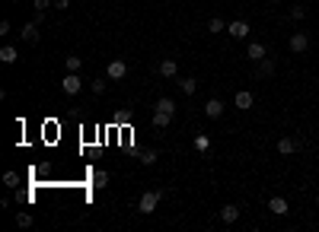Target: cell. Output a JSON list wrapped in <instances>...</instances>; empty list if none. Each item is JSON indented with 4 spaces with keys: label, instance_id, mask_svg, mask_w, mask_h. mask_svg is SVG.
<instances>
[{
    "label": "cell",
    "instance_id": "cell-17",
    "mask_svg": "<svg viewBox=\"0 0 319 232\" xmlns=\"http://www.w3.org/2000/svg\"><path fill=\"white\" fill-rule=\"evenodd\" d=\"M90 185L93 188H105V185H109V172H102V169H99V172H93L90 175Z\"/></svg>",
    "mask_w": 319,
    "mask_h": 232
},
{
    "label": "cell",
    "instance_id": "cell-25",
    "mask_svg": "<svg viewBox=\"0 0 319 232\" xmlns=\"http://www.w3.org/2000/svg\"><path fill=\"white\" fill-rule=\"evenodd\" d=\"M4 185H7V188H16V185H19V175H16V172H4Z\"/></svg>",
    "mask_w": 319,
    "mask_h": 232
},
{
    "label": "cell",
    "instance_id": "cell-10",
    "mask_svg": "<svg viewBox=\"0 0 319 232\" xmlns=\"http://www.w3.org/2000/svg\"><path fill=\"white\" fill-rule=\"evenodd\" d=\"M22 39H26L29 45H39V39H42V35H39V22H26V26H22Z\"/></svg>",
    "mask_w": 319,
    "mask_h": 232
},
{
    "label": "cell",
    "instance_id": "cell-27",
    "mask_svg": "<svg viewBox=\"0 0 319 232\" xmlns=\"http://www.w3.org/2000/svg\"><path fill=\"white\" fill-rule=\"evenodd\" d=\"M93 92H96V95H105V92H109V86H105V80H93Z\"/></svg>",
    "mask_w": 319,
    "mask_h": 232
},
{
    "label": "cell",
    "instance_id": "cell-24",
    "mask_svg": "<svg viewBox=\"0 0 319 232\" xmlns=\"http://www.w3.org/2000/svg\"><path fill=\"white\" fill-rule=\"evenodd\" d=\"M80 67H83V60H80L77 54H70V57H67V70H70V73H77Z\"/></svg>",
    "mask_w": 319,
    "mask_h": 232
},
{
    "label": "cell",
    "instance_id": "cell-16",
    "mask_svg": "<svg viewBox=\"0 0 319 232\" xmlns=\"http://www.w3.org/2000/svg\"><path fill=\"white\" fill-rule=\"evenodd\" d=\"M153 112H163V115H172L176 118V102L172 99H157V108Z\"/></svg>",
    "mask_w": 319,
    "mask_h": 232
},
{
    "label": "cell",
    "instance_id": "cell-19",
    "mask_svg": "<svg viewBox=\"0 0 319 232\" xmlns=\"http://www.w3.org/2000/svg\"><path fill=\"white\" fill-rule=\"evenodd\" d=\"M16 57H19V54H16L13 45H4V48H0V60H4V64H13Z\"/></svg>",
    "mask_w": 319,
    "mask_h": 232
},
{
    "label": "cell",
    "instance_id": "cell-29",
    "mask_svg": "<svg viewBox=\"0 0 319 232\" xmlns=\"http://www.w3.org/2000/svg\"><path fill=\"white\" fill-rule=\"evenodd\" d=\"M54 7H57V10H67V7H70V0H54Z\"/></svg>",
    "mask_w": 319,
    "mask_h": 232
},
{
    "label": "cell",
    "instance_id": "cell-20",
    "mask_svg": "<svg viewBox=\"0 0 319 232\" xmlns=\"http://www.w3.org/2000/svg\"><path fill=\"white\" fill-rule=\"evenodd\" d=\"M172 124V115H163V112H153V127H169Z\"/></svg>",
    "mask_w": 319,
    "mask_h": 232
},
{
    "label": "cell",
    "instance_id": "cell-9",
    "mask_svg": "<svg viewBox=\"0 0 319 232\" xmlns=\"http://www.w3.org/2000/svg\"><path fill=\"white\" fill-rule=\"evenodd\" d=\"M227 32L233 35V39H246V35H249V22H246V19H233L227 26Z\"/></svg>",
    "mask_w": 319,
    "mask_h": 232
},
{
    "label": "cell",
    "instance_id": "cell-6",
    "mask_svg": "<svg viewBox=\"0 0 319 232\" xmlns=\"http://www.w3.org/2000/svg\"><path fill=\"white\" fill-rule=\"evenodd\" d=\"M233 102H236V108H240V112H249V108L255 105V95H252V89H240Z\"/></svg>",
    "mask_w": 319,
    "mask_h": 232
},
{
    "label": "cell",
    "instance_id": "cell-22",
    "mask_svg": "<svg viewBox=\"0 0 319 232\" xmlns=\"http://www.w3.org/2000/svg\"><path fill=\"white\" fill-rule=\"evenodd\" d=\"M208 32H211V35H220V32H223V19H220V16L208 19Z\"/></svg>",
    "mask_w": 319,
    "mask_h": 232
},
{
    "label": "cell",
    "instance_id": "cell-1",
    "mask_svg": "<svg viewBox=\"0 0 319 232\" xmlns=\"http://www.w3.org/2000/svg\"><path fill=\"white\" fill-rule=\"evenodd\" d=\"M163 201V191H147V194H140V201H137V210L144 213V216H150L153 210H157V204Z\"/></svg>",
    "mask_w": 319,
    "mask_h": 232
},
{
    "label": "cell",
    "instance_id": "cell-28",
    "mask_svg": "<svg viewBox=\"0 0 319 232\" xmlns=\"http://www.w3.org/2000/svg\"><path fill=\"white\" fill-rule=\"evenodd\" d=\"M16 223L26 229V226H32V216H29V213H19V216H16Z\"/></svg>",
    "mask_w": 319,
    "mask_h": 232
},
{
    "label": "cell",
    "instance_id": "cell-5",
    "mask_svg": "<svg viewBox=\"0 0 319 232\" xmlns=\"http://www.w3.org/2000/svg\"><path fill=\"white\" fill-rule=\"evenodd\" d=\"M61 89H64L67 95H77L80 89H83V83H80V77H77V73H70V70H67V77L61 80Z\"/></svg>",
    "mask_w": 319,
    "mask_h": 232
},
{
    "label": "cell",
    "instance_id": "cell-31",
    "mask_svg": "<svg viewBox=\"0 0 319 232\" xmlns=\"http://www.w3.org/2000/svg\"><path fill=\"white\" fill-rule=\"evenodd\" d=\"M316 204H319V194H316Z\"/></svg>",
    "mask_w": 319,
    "mask_h": 232
},
{
    "label": "cell",
    "instance_id": "cell-26",
    "mask_svg": "<svg viewBox=\"0 0 319 232\" xmlns=\"http://www.w3.org/2000/svg\"><path fill=\"white\" fill-rule=\"evenodd\" d=\"M32 7H35V13H48L51 0H32Z\"/></svg>",
    "mask_w": 319,
    "mask_h": 232
},
{
    "label": "cell",
    "instance_id": "cell-8",
    "mask_svg": "<svg viewBox=\"0 0 319 232\" xmlns=\"http://www.w3.org/2000/svg\"><path fill=\"white\" fill-rule=\"evenodd\" d=\"M157 73H160V77H166V80H172L176 73H179V64H176L172 57H166V60H160V64H157Z\"/></svg>",
    "mask_w": 319,
    "mask_h": 232
},
{
    "label": "cell",
    "instance_id": "cell-18",
    "mask_svg": "<svg viewBox=\"0 0 319 232\" xmlns=\"http://www.w3.org/2000/svg\"><path fill=\"white\" fill-rule=\"evenodd\" d=\"M192 143H195V150H198V153H208V150H211V137H208V134H195V140H192Z\"/></svg>",
    "mask_w": 319,
    "mask_h": 232
},
{
    "label": "cell",
    "instance_id": "cell-12",
    "mask_svg": "<svg viewBox=\"0 0 319 232\" xmlns=\"http://www.w3.org/2000/svg\"><path fill=\"white\" fill-rule=\"evenodd\" d=\"M268 210L275 213V216H284V213L291 210V204H287L284 197H271V201H268Z\"/></svg>",
    "mask_w": 319,
    "mask_h": 232
},
{
    "label": "cell",
    "instance_id": "cell-7",
    "mask_svg": "<svg viewBox=\"0 0 319 232\" xmlns=\"http://www.w3.org/2000/svg\"><path fill=\"white\" fill-rule=\"evenodd\" d=\"M205 118H211V121L223 118V102H220V99H208V102H205Z\"/></svg>",
    "mask_w": 319,
    "mask_h": 232
},
{
    "label": "cell",
    "instance_id": "cell-4",
    "mask_svg": "<svg viewBox=\"0 0 319 232\" xmlns=\"http://www.w3.org/2000/svg\"><path fill=\"white\" fill-rule=\"evenodd\" d=\"M125 73H128L125 60H109V64H105V77L109 80H125Z\"/></svg>",
    "mask_w": 319,
    "mask_h": 232
},
{
    "label": "cell",
    "instance_id": "cell-2",
    "mask_svg": "<svg viewBox=\"0 0 319 232\" xmlns=\"http://www.w3.org/2000/svg\"><path fill=\"white\" fill-rule=\"evenodd\" d=\"M303 146V140H297V137H281L278 143H275V150L281 153V156H291V153H297Z\"/></svg>",
    "mask_w": 319,
    "mask_h": 232
},
{
    "label": "cell",
    "instance_id": "cell-21",
    "mask_svg": "<svg viewBox=\"0 0 319 232\" xmlns=\"http://www.w3.org/2000/svg\"><path fill=\"white\" fill-rule=\"evenodd\" d=\"M291 19H294V22H303V19H306V7H303V4L291 7Z\"/></svg>",
    "mask_w": 319,
    "mask_h": 232
},
{
    "label": "cell",
    "instance_id": "cell-30",
    "mask_svg": "<svg viewBox=\"0 0 319 232\" xmlns=\"http://www.w3.org/2000/svg\"><path fill=\"white\" fill-rule=\"evenodd\" d=\"M271 4H281V0H271Z\"/></svg>",
    "mask_w": 319,
    "mask_h": 232
},
{
    "label": "cell",
    "instance_id": "cell-15",
    "mask_svg": "<svg viewBox=\"0 0 319 232\" xmlns=\"http://www.w3.org/2000/svg\"><path fill=\"white\" fill-rule=\"evenodd\" d=\"M179 89H182L185 95H195V92H198V80H195V77H182V80H179Z\"/></svg>",
    "mask_w": 319,
    "mask_h": 232
},
{
    "label": "cell",
    "instance_id": "cell-11",
    "mask_svg": "<svg viewBox=\"0 0 319 232\" xmlns=\"http://www.w3.org/2000/svg\"><path fill=\"white\" fill-rule=\"evenodd\" d=\"M265 54H268V48L262 42H249V51H246V57H249V60H255V64H258V60H265Z\"/></svg>",
    "mask_w": 319,
    "mask_h": 232
},
{
    "label": "cell",
    "instance_id": "cell-14",
    "mask_svg": "<svg viewBox=\"0 0 319 232\" xmlns=\"http://www.w3.org/2000/svg\"><path fill=\"white\" fill-rule=\"evenodd\" d=\"M220 219H223V223H236V219H240V207H236V204H227V207H223V210H220Z\"/></svg>",
    "mask_w": 319,
    "mask_h": 232
},
{
    "label": "cell",
    "instance_id": "cell-23",
    "mask_svg": "<svg viewBox=\"0 0 319 232\" xmlns=\"http://www.w3.org/2000/svg\"><path fill=\"white\" fill-rule=\"evenodd\" d=\"M157 159H160V153H157V150H144V153H140V162H144V165H153Z\"/></svg>",
    "mask_w": 319,
    "mask_h": 232
},
{
    "label": "cell",
    "instance_id": "cell-13",
    "mask_svg": "<svg viewBox=\"0 0 319 232\" xmlns=\"http://www.w3.org/2000/svg\"><path fill=\"white\" fill-rule=\"evenodd\" d=\"M275 70H278V64H275V60H268V57H265V60H258V70H255V73H258L262 80H268V77H275Z\"/></svg>",
    "mask_w": 319,
    "mask_h": 232
},
{
    "label": "cell",
    "instance_id": "cell-3",
    "mask_svg": "<svg viewBox=\"0 0 319 232\" xmlns=\"http://www.w3.org/2000/svg\"><path fill=\"white\" fill-rule=\"evenodd\" d=\"M287 45H291V51H294V54H303L306 48H310V35H306V32H294Z\"/></svg>",
    "mask_w": 319,
    "mask_h": 232
}]
</instances>
